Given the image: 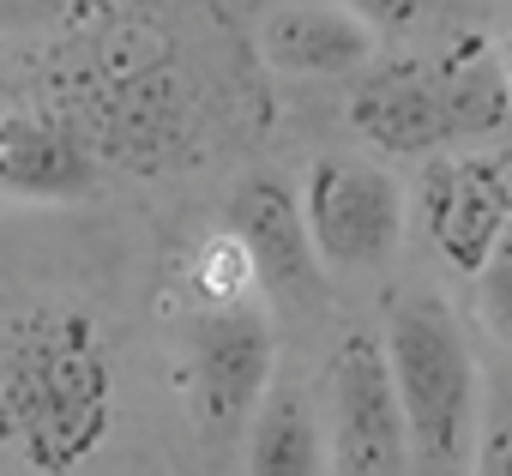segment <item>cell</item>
Masks as SVG:
<instances>
[{
  "label": "cell",
  "mask_w": 512,
  "mask_h": 476,
  "mask_svg": "<svg viewBox=\"0 0 512 476\" xmlns=\"http://www.w3.org/2000/svg\"><path fill=\"white\" fill-rule=\"evenodd\" d=\"M229 229L247 242L260 284L278 302H308L320 290V248L302 199L278 181V175H253L235 199H229Z\"/></svg>",
  "instance_id": "7"
},
{
  "label": "cell",
  "mask_w": 512,
  "mask_h": 476,
  "mask_svg": "<svg viewBox=\"0 0 512 476\" xmlns=\"http://www.w3.org/2000/svg\"><path fill=\"white\" fill-rule=\"evenodd\" d=\"M253 476H320V428L296 392H278L247 434Z\"/></svg>",
  "instance_id": "12"
},
{
  "label": "cell",
  "mask_w": 512,
  "mask_h": 476,
  "mask_svg": "<svg viewBox=\"0 0 512 476\" xmlns=\"http://www.w3.org/2000/svg\"><path fill=\"white\" fill-rule=\"evenodd\" d=\"M434 73V91H440V109H446V139H488L506 127L512 115V85H506V67L488 43H458Z\"/></svg>",
  "instance_id": "11"
},
{
  "label": "cell",
  "mask_w": 512,
  "mask_h": 476,
  "mask_svg": "<svg viewBox=\"0 0 512 476\" xmlns=\"http://www.w3.org/2000/svg\"><path fill=\"white\" fill-rule=\"evenodd\" d=\"M272 314L260 302H235V308H199L187 326V392L193 416L205 434H235L253 410H260L272 386Z\"/></svg>",
  "instance_id": "3"
},
{
  "label": "cell",
  "mask_w": 512,
  "mask_h": 476,
  "mask_svg": "<svg viewBox=\"0 0 512 476\" xmlns=\"http://www.w3.org/2000/svg\"><path fill=\"white\" fill-rule=\"evenodd\" d=\"M0 115H7V97H0Z\"/></svg>",
  "instance_id": "19"
},
{
  "label": "cell",
  "mask_w": 512,
  "mask_h": 476,
  "mask_svg": "<svg viewBox=\"0 0 512 476\" xmlns=\"http://www.w3.org/2000/svg\"><path fill=\"white\" fill-rule=\"evenodd\" d=\"M500 67H506V85H512V31H506V43H500Z\"/></svg>",
  "instance_id": "17"
},
{
  "label": "cell",
  "mask_w": 512,
  "mask_h": 476,
  "mask_svg": "<svg viewBox=\"0 0 512 476\" xmlns=\"http://www.w3.org/2000/svg\"><path fill=\"white\" fill-rule=\"evenodd\" d=\"M422 229L434 254L476 278L488 266V254L500 248V235L512 229V175L500 157L464 151V157H440L422 175Z\"/></svg>",
  "instance_id": "6"
},
{
  "label": "cell",
  "mask_w": 512,
  "mask_h": 476,
  "mask_svg": "<svg viewBox=\"0 0 512 476\" xmlns=\"http://www.w3.org/2000/svg\"><path fill=\"white\" fill-rule=\"evenodd\" d=\"M302 211H308L320 260L338 266V272H368V266H386L398 254L404 199H398V181L380 175L374 163L320 157L314 175H308Z\"/></svg>",
  "instance_id": "5"
},
{
  "label": "cell",
  "mask_w": 512,
  "mask_h": 476,
  "mask_svg": "<svg viewBox=\"0 0 512 476\" xmlns=\"http://www.w3.org/2000/svg\"><path fill=\"white\" fill-rule=\"evenodd\" d=\"M187 290L199 308H235V302H253L260 290V266H253L247 242L235 229H217L205 242H193L187 254Z\"/></svg>",
  "instance_id": "13"
},
{
  "label": "cell",
  "mask_w": 512,
  "mask_h": 476,
  "mask_svg": "<svg viewBox=\"0 0 512 476\" xmlns=\"http://www.w3.org/2000/svg\"><path fill=\"white\" fill-rule=\"evenodd\" d=\"M476 284H482V314H488V326L512 338V229L500 235V248L488 254V266L476 272Z\"/></svg>",
  "instance_id": "14"
},
{
  "label": "cell",
  "mask_w": 512,
  "mask_h": 476,
  "mask_svg": "<svg viewBox=\"0 0 512 476\" xmlns=\"http://www.w3.org/2000/svg\"><path fill=\"white\" fill-rule=\"evenodd\" d=\"M332 458L338 476H404L410 452V422L404 398L386 362L380 338L350 332L332 350Z\"/></svg>",
  "instance_id": "4"
},
{
  "label": "cell",
  "mask_w": 512,
  "mask_h": 476,
  "mask_svg": "<svg viewBox=\"0 0 512 476\" xmlns=\"http://www.w3.org/2000/svg\"><path fill=\"white\" fill-rule=\"evenodd\" d=\"M115 428V356L91 308L43 302L0 332V446L37 476H73Z\"/></svg>",
  "instance_id": "1"
},
{
  "label": "cell",
  "mask_w": 512,
  "mask_h": 476,
  "mask_svg": "<svg viewBox=\"0 0 512 476\" xmlns=\"http://www.w3.org/2000/svg\"><path fill=\"white\" fill-rule=\"evenodd\" d=\"M266 61L284 73H362L374 61V25L338 7H284L266 19Z\"/></svg>",
  "instance_id": "10"
},
{
  "label": "cell",
  "mask_w": 512,
  "mask_h": 476,
  "mask_svg": "<svg viewBox=\"0 0 512 476\" xmlns=\"http://www.w3.org/2000/svg\"><path fill=\"white\" fill-rule=\"evenodd\" d=\"M350 127L392 151V157H428L434 145H452L446 139V109H440V91H434V73L428 67H374L356 97H350Z\"/></svg>",
  "instance_id": "8"
},
{
  "label": "cell",
  "mask_w": 512,
  "mask_h": 476,
  "mask_svg": "<svg viewBox=\"0 0 512 476\" xmlns=\"http://www.w3.org/2000/svg\"><path fill=\"white\" fill-rule=\"evenodd\" d=\"M350 13L368 19V25L386 31V37H404V31H416V25L434 13V0H350Z\"/></svg>",
  "instance_id": "15"
},
{
  "label": "cell",
  "mask_w": 512,
  "mask_h": 476,
  "mask_svg": "<svg viewBox=\"0 0 512 476\" xmlns=\"http://www.w3.org/2000/svg\"><path fill=\"white\" fill-rule=\"evenodd\" d=\"M0 187L31 199H85L97 187L91 145L43 115H0Z\"/></svg>",
  "instance_id": "9"
},
{
  "label": "cell",
  "mask_w": 512,
  "mask_h": 476,
  "mask_svg": "<svg viewBox=\"0 0 512 476\" xmlns=\"http://www.w3.org/2000/svg\"><path fill=\"white\" fill-rule=\"evenodd\" d=\"M476 476H512V422L488 428V440L476 452Z\"/></svg>",
  "instance_id": "16"
},
{
  "label": "cell",
  "mask_w": 512,
  "mask_h": 476,
  "mask_svg": "<svg viewBox=\"0 0 512 476\" xmlns=\"http://www.w3.org/2000/svg\"><path fill=\"white\" fill-rule=\"evenodd\" d=\"M0 25H7V0H0Z\"/></svg>",
  "instance_id": "18"
},
{
  "label": "cell",
  "mask_w": 512,
  "mask_h": 476,
  "mask_svg": "<svg viewBox=\"0 0 512 476\" xmlns=\"http://www.w3.org/2000/svg\"><path fill=\"white\" fill-rule=\"evenodd\" d=\"M386 362L404 398L410 452L434 476H458L476 434V362L440 296H410L392 308Z\"/></svg>",
  "instance_id": "2"
}]
</instances>
